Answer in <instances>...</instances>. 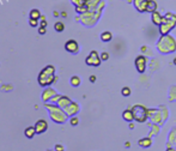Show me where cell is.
<instances>
[{"mask_svg":"<svg viewBox=\"0 0 176 151\" xmlns=\"http://www.w3.org/2000/svg\"><path fill=\"white\" fill-rule=\"evenodd\" d=\"M157 49L162 54H170L176 50V38L171 35H162L157 42Z\"/></svg>","mask_w":176,"mask_h":151,"instance_id":"6da1fadb","label":"cell"},{"mask_svg":"<svg viewBox=\"0 0 176 151\" xmlns=\"http://www.w3.org/2000/svg\"><path fill=\"white\" fill-rule=\"evenodd\" d=\"M44 107L48 109V112H49V116H50V119L55 122V124H65L66 122V120H67V114L65 113V110L62 109V108H60L58 104H49V103H44Z\"/></svg>","mask_w":176,"mask_h":151,"instance_id":"7a4b0ae2","label":"cell"},{"mask_svg":"<svg viewBox=\"0 0 176 151\" xmlns=\"http://www.w3.org/2000/svg\"><path fill=\"white\" fill-rule=\"evenodd\" d=\"M54 73H55L54 66L49 65V66L44 67L38 76V84L41 86H47V85H50L52 83L56 82V77L54 76Z\"/></svg>","mask_w":176,"mask_h":151,"instance_id":"3957f363","label":"cell"},{"mask_svg":"<svg viewBox=\"0 0 176 151\" xmlns=\"http://www.w3.org/2000/svg\"><path fill=\"white\" fill-rule=\"evenodd\" d=\"M174 28H176V14L173 12H167L163 16L162 24L159 25V32L161 35H167Z\"/></svg>","mask_w":176,"mask_h":151,"instance_id":"277c9868","label":"cell"},{"mask_svg":"<svg viewBox=\"0 0 176 151\" xmlns=\"http://www.w3.org/2000/svg\"><path fill=\"white\" fill-rule=\"evenodd\" d=\"M133 115H134V120L138 122H145L147 119V109L144 106L137 104L132 108Z\"/></svg>","mask_w":176,"mask_h":151,"instance_id":"5b68a950","label":"cell"},{"mask_svg":"<svg viewBox=\"0 0 176 151\" xmlns=\"http://www.w3.org/2000/svg\"><path fill=\"white\" fill-rule=\"evenodd\" d=\"M134 65H135V68L139 73H144L146 70V65H147V58L144 55H138L135 58Z\"/></svg>","mask_w":176,"mask_h":151,"instance_id":"8992f818","label":"cell"},{"mask_svg":"<svg viewBox=\"0 0 176 151\" xmlns=\"http://www.w3.org/2000/svg\"><path fill=\"white\" fill-rule=\"evenodd\" d=\"M101 56H98V53L96 52V50H92L90 54H89V56L85 59V62H86V65L89 66H95V67H97V66H99L101 65Z\"/></svg>","mask_w":176,"mask_h":151,"instance_id":"52a82bcc","label":"cell"},{"mask_svg":"<svg viewBox=\"0 0 176 151\" xmlns=\"http://www.w3.org/2000/svg\"><path fill=\"white\" fill-rule=\"evenodd\" d=\"M65 49L68 52V53H72V54H77L79 52V44L77 41L74 40H68L66 43H65Z\"/></svg>","mask_w":176,"mask_h":151,"instance_id":"ba28073f","label":"cell"},{"mask_svg":"<svg viewBox=\"0 0 176 151\" xmlns=\"http://www.w3.org/2000/svg\"><path fill=\"white\" fill-rule=\"evenodd\" d=\"M35 130H36V134H42L48 130V122L44 119H40L36 121L35 124Z\"/></svg>","mask_w":176,"mask_h":151,"instance_id":"9c48e42d","label":"cell"},{"mask_svg":"<svg viewBox=\"0 0 176 151\" xmlns=\"http://www.w3.org/2000/svg\"><path fill=\"white\" fill-rule=\"evenodd\" d=\"M65 113L67 114V116H74L78 112H79V104L76 103V102H72L68 107H66L65 109Z\"/></svg>","mask_w":176,"mask_h":151,"instance_id":"30bf717a","label":"cell"},{"mask_svg":"<svg viewBox=\"0 0 176 151\" xmlns=\"http://www.w3.org/2000/svg\"><path fill=\"white\" fill-rule=\"evenodd\" d=\"M149 0H133V5L135 7V10L140 13L146 12V6H147Z\"/></svg>","mask_w":176,"mask_h":151,"instance_id":"8fae6325","label":"cell"},{"mask_svg":"<svg viewBox=\"0 0 176 151\" xmlns=\"http://www.w3.org/2000/svg\"><path fill=\"white\" fill-rule=\"evenodd\" d=\"M55 95H56V91H55L54 89H52V88H47V89H44V91L42 92V101L46 103V102L50 101Z\"/></svg>","mask_w":176,"mask_h":151,"instance_id":"7c38bea8","label":"cell"},{"mask_svg":"<svg viewBox=\"0 0 176 151\" xmlns=\"http://www.w3.org/2000/svg\"><path fill=\"white\" fill-rule=\"evenodd\" d=\"M151 20H152V23H153L155 25L159 26V25L162 24V22H163V14H161V13L156 10L155 12L151 13Z\"/></svg>","mask_w":176,"mask_h":151,"instance_id":"4fadbf2b","label":"cell"},{"mask_svg":"<svg viewBox=\"0 0 176 151\" xmlns=\"http://www.w3.org/2000/svg\"><path fill=\"white\" fill-rule=\"evenodd\" d=\"M72 103V101H71V98L70 97H67V96H61L60 97V100L58 101V106L60 107V108H62V109H65L66 107H68L70 104Z\"/></svg>","mask_w":176,"mask_h":151,"instance_id":"5bb4252c","label":"cell"},{"mask_svg":"<svg viewBox=\"0 0 176 151\" xmlns=\"http://www.w3.org/2000/svg\"><path fill=\"white\" fill-rule=\"evenodd\" d=\"M24 134H25V137H26V138H29V139L34 138V137H35V134H36L35 126H29V127H26V128H25V131H24Z\"/></svg>","mask_w":176,"mask_h":151,"instance_id":"9a60e30c","label":"cell"},{"mask_svg":"<svg viewBox=\"0 0 176 151\" xmlns=\"http://www.w3.org/2000/svg\"><path fill=\"white\" fill-rule=\"evenodd\" d=\"M122 118H123V120H125V121H127V122L133 121V120H134L133 112H132V110H125V112L122 113Z\"/></svg>","mask_w":176,"mask_h":151,"instance_id":"2e32d148","label":"cell"},{"mask_svg":"<svg viewBox=\"0 0 176 151\" xmlns=\"http://www.w3.org/2000/svg\"><path fill=\"white\" fill-rule=\"evenodd\" d=\"M138 144H139L141 148H150L151 144H152V140H151V138L146 137V138H141V139L138 142Z\"/></svg>","mask_w":176,"mask_h":151,"instance_id":"e0dca14e","label":"cell"},{"mask_svg":"<svg viewBox=\"0 0 176 151\" xmlns=\"http://www.w3.org/2000/svg\"><path fill=\"white\" fill-rule=\"evenodd\" d=\"M156 10H157V2H156L155 0H149L147 6H146V12L152 13V12H155Z\"/></svg>","mask_w":176,"mask_h":151,"instance_id":"ac0fdd59","label":"cell"},{"mask_svg":"<svg viewBox=\"0 0 176 151\" xmlns=\"http://www.w3.org/2000/svg\"><path fill=\"white\" fill-rule=\"evenodd\" d=\"M111 38H113V34H111L110 31H103V32L101 34V40H102L103 42H110Z\"/></svg>","mask_w":176,"mask_h":151,"instance_id":"d6986e66","label":"cell"},{"mask_svg":"<svg viewBox=\"0 0 176 151\" xmlns=\"http://www.w3.org/2000/svg\"><path fill=\"white\" fill-rule=\"evenodd\" d=\"M29 16H30V19H40V18H41V13H40V11H38L37 8L31 10Z\"/></svg>","mask_w":176,"mask_h":151,"instance_id":"ffe728a7","label":"cell"},{"mask_svg":"<svg viewBox=\"0 0 176 151\" xmlns=\"http://www.w3.org/2000/svg\"><path fill=\"white\" fill-rule=\"evenodd\" d=\"M70 83H71V85L72 86H79L80 85V78L78 77V76H73L72 78H71V80H70Z\"/></svg>","mask_w":176,"mask_h":151,"instance_id":"44dd1931","label":"cell"},{"mask_svg":"<svg viewBox=\"0 0 176 151\" xmlns=\"http://www.w3.org/2000/svg\"><path fill=\"white\" fill-rule=\"evenodd\" d=\"M54 29H55V31H58V32H62V31L65 30V24H64L62 22H58V23H55Z\"/></svg>","mask_w":176,"mask_h":151,"instance_id":"7402d4cb","label":"cell"},{"mask_svg":"<svg viewBox=\"0 0 176 151\" xmlns=\"http://www.w3.org/2000/svg\"><path fill=\"white\" fill-rule=\"evenodd\" d=\"M121 94H122V96H125V97H128V96L131 95V89H129L128 86H125V88H122V90H121Z\"/></svg>","mask_w":176,"mask_h":151,"instance_id":"603a6c76","label":"cell"},{"mask_svg":"<svg viewBox=\"0 0 176 151\" xmlns=\"http://www.w3.org/2000/svg\"><path fill=\"white\" fill-rule=\"evenodd\" d=\"M70 124L72 125V126H77L78 124H79V119L74 115V116H71V120H70Z\"/></svg>","mask_w":176,"mask_h":151,"instance_id":"cb8c5ba5","label":"cell"},{"mask_svg":"<svg viewBox=\"0 0 176 151\" xmlns=\"http://www.w3.org/2000/svg\"><path fill=\"white\" fill-rule=\"evenodd\" d=\"M60 97H61V95H59V94H56V95H55V96H54V97H53V98L50 100V102H52L53 104H54V103L56 104V103H58V101L60 100Z\"/></svg>","mask_w":176,"mask_h":151,"instance_id":"d4e9b609","label":"cell"},{"mask_svg":"<svg viewBox=\"0 0 176 151\" xmlns=\"http://www.w3.org/2000/svg\"><path fill=\"white\" fill-rule=\"evenodd\" d=\"M109 59V54L107 53V52H103L102 54H101V60L102 61H105V60H108Z\"/></svg>","mask_w":176,"mask_h":151,"instance_id":"484cf974","label":"cell"},{"mask_svg":"<svg viewBox=\"0 0 176 151\" xmlns=\"http://www.w3.org/2000/svg\"><path fill=\"white\" fill-rule=\"evenodd\" d=\"M54 150L55 151H65V146L61 145V144H56L55 148H54Z\"/></svg>","mask_w":176,"mask_h":151,"instance_id":"4316f807","label":"cell"},{"mask_svg":"<svg viewBox=\"0 0 176 151\" xmlns=\"http://www.w3.org/2000/svg\"><path fill=\"white\" fill-rule=\"evenodd\" d=\"M38 24V19H30V26L35 28Z\"/></svg>","mask_w":176,"mask_h":151,"instance_id":"83f0119b","label":"cell"},{"mask_svg":"<svg viewBox=\"0 0 176 151\" xmlns=\"http://www.w3.org/2000/svg\"><path fill=\"white\" fill-rule=\"evenodd\" d=\"M46 31H47V30H46V26H41V28L38 29V34H40V35H44Z\"/></svg>","mask_w":176,"mask_h":151,"instance_id":"f1b7e54d","label":"cell"},{"mask_svg":"<svg viewBox=\"0 0 176 151\" xmlns=\"http://www.w3.org/2000/svg\"><path fill=\"white\" fill-rule=\"evenodd\" d=\"M90 82H91V83H95V82H96V76H91V77H90Z\"/></svg>","mask_w":176,"mask_h":151,"instance_id":"f546056e","label":"cell"},{"mask_svg":"<svg viewBox=\"0 0 176 151\" xmlns=\"http://www.w3.org/2000/svg\"><path fill=\"white\" fill-rule=\"evenodd\" d=\"M167 151H175V150H174V149H171V148H169V149H168Z\"/></svg>","mask_w":176,"mask_h":151,"instance_id":"4dcf8cb0","label":"cell"},{"mask_svg":"<svg viewBox=\"0 0 176 151\" xmlns=\"http://www.w3.org/2000/svg\"><path fill=\"white\" fill-rule=\"evenodd\" d=\"M174 64H175V65H176V58H175V59H174Z\"/></svg>","mask_w":176,"mask_h":151,"instance_id":"1f68e13d","label":"cell"},{"mask_svg":"<svg viewBox=\"0 0 176 151\" xmlns=\"http://www.w3.org/2000/svg\"><path fill=\"white\" fill-rule=\"evenodd\" d=\"M47 151H53V150H47ZM54 151H55V150H54Z\"/></svg>","mask_w":176,"mask_h":151,"instance_id":"d6a6232c","label":"cell"}]
</instances>
